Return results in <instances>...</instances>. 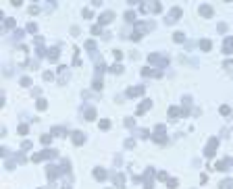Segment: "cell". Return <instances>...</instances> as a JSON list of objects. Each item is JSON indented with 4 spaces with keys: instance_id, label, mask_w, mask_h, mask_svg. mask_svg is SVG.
Here are the masks:
<instances>
[{
    "instance_id": "cell-1",
    "label": "cell",
    "mask_w": 233,
    "mask_h": 189,
    "mask_svg": "<svg viewBox=\"0 0 233 189\" xmlns=\"http://www.w3.org/2000/svg\"><path fill=\"white\" fill-rule=\"evenodd\" d=\"M56 150H42L38 152V154H31V162H42V160H52L56 158Z\"/></svg>"
},
{
    "instance_id": "cell-2",
    "label": "cell",
    "mask_w": 233,
    "mask_h": 189,
    "mask_svg": "<svg viewBox=\"0 0 233 189\" xmlns=\"http://www.w3.org/2000/svg\"><path fill=\"white\" fill-rule=\"evenodd\" d=\"M148 62H150V65H158V67H167L169 65V56L152 52V54H148Z\"/></svg>"
},
{
    "instance_id": "cell-3",
    "label": "cell",
    "mask_w": 233,
    "mask_h": 189,
    "mask_svg": "<svg viewBox=\"0 0 233 189\" xmlns=\"http://www.w3.org/2000/svg\"><path fill=\"white\" fill-rule=\"evenodd\" d=\"M217 148H219V139H217V137H210V139H208V143H206L204 156H206V158H212L214 154H217Z\"/></svg>"
},
{
    "instance_id": "cell-4",
    "label": "cell",
    "mask_w": 233,
    "mask_h": 189,
    "mask_svg": "<svg viewBox=\"0 0 233 189\" xmlns=\"http://www.w3.org/2000/svg\"><path fill=\"white\" fill-rule=\"evenodd\" d=\"M140 11L142 13H160V11H163V4H160V2H152V4L142 2L140 4Z\"/></svg>"
},
{
    "instance_id": "cell-5",
    "label": "cell",
    "mask_w": 233,
    "mask_h": 189,
    "mask_svg": "<svg viewBox=\"0 0 233 189\" xmlns=\"http://www.w3.org/2000/svg\"><path fill=\"white\" fill-rule=\"evenodd\" d=\"M144 189H154V168H146V173H144Z\"/></svg>"
},
{
    "instance_id": "cell-6",
    "label": "cell",
    "mask_w": 233,
    "mask_h": 189,
    "mask_svg": "<svg viewBox=\"0 0 233 189\" xmlns=\"http://www.w3.org/2000/svg\"><path fill=\"white\" fill-rule=\"evenodd\" d=\"M152 139L158 141V143H167V135H165V125H158L156 131L152 133Z\"/></svg>"
},
{
    "instance_id": "cell-7",
    "label": "cell",
    "mask_w": 233,
    "mask_h": 189,
    "mask_svg": "<svg viewBox=\"0 0 233 189\" xmlns=\"http://www.w3.org/2000/svg\"><path fill=\"white\" fill-rule=\"evenodd\" d=\"M181 15H183V13H181V8H179V6H173V8H171V13L167 15V19H165V21H167V23H175V21H179V17H181Z\"/></svg>"
},
{
    "instance_id": "cell-8",
    "label": "cell",
    "mask_w": 233,
    "mask_h": 189,
    "mask_svg": "<svg viewBox=\"0 0 233 189\" xmlns=\"http://www.w3.org/2000/svg\"><path fill=\"white\" fill-rule=\"evenodd\" d=\"M198 13H200V17H204V19H210V17L214 15V11H212V6H210V4H200Z\"/></svg>"
},
{
    "instance_id": "cell-9",
    "label": "cell",
    "mask_w": 233,
    "mask_h": 189,
    "mask_svg": "<svg viewBox=\"0 0 233 189\" xmlns=\"http://www.w3.org/2000/svg\"><path fill=\"white\" fill-rule=\"evenodd\" d=\"M112 19H114V13L106 11V13H102L100 17H98V25H108V23H110Z\"/></svg>"
},
{
    "instance_id": "cell-10",
    "label": "cell",
    "mask_w": 233,
    "mask_h": 189,
    "mask_svg": "<svg viewBox=\"0 0 233 189\" xmlns=\"http://www.w3.org/2000/svg\"><path fill=\"white\" fill-rule=\"evenodd\" d=\"M144 92H146L144 85H135V87H129V89H127V96H129V98H137V96H142Z\"/></svg>"
},
{
    "instance_id": "cell-11",
    "label": "cell",
    "mask_w": 233,
    "mask_h": 189,
    "mask_svg": "<svg viewBox=\"0 0 233 189\" xmlns=\"http://www.w3.org/2000/svg\"><path fill=\"white\" fill-rule=\"evenodd\" d=\"M142 75L144 77H163V71H154V69L146 67V69H142Z\"/></svg>"
},
{
    "instance_id": "cell-12",
    "label": "cell",
    "mask_w": 233,
    "mask_h": 189,
    "mask_svg": "<svg viewBox=\"0 0 233 189\" xmlns=\"http://www.w3.org/2000/svg\"><path fill=\"white\" fill-rule=\"evenodd\" d=\"M71 139H73L75 146H81V143L85 141V135H83L81 131H75V133H71Z\"/></svg>"
},
{
    "instance_id": "cell-13",
    "label": "cell",
    "mask_w": 233,
    "mask_h": 189,
    "mask_svg": "<svg viewBox=\"0 0 233 189\" xmlns=\"http://www.w3.org/2000/svg\"><path fill=\"white\" fill-rule=\"evenodd\" d=\"M46 56H48L50 62H56V60L60 58V52H58V48H50V50L46 52Z\"/></svg>"
},
{
    "instance_id": "cell-14",
    "label": "cell",
    "mask_w": 233,
    "mask_h": 189,
    "mask_svg": "<svg viewBox=\"0 0 233 189\" xmlns=\"http://www.w3.org/2000/svg\"><path fill=\"white\" fill-rule=\"evenodd\" d=\"M152 27H154L152 23H140V21H137V23H135V31H137V33H144V31H150Z\"/></svg>"
},
{
    "instance_id": "cell-15",
    "label": "cell",
    "mask_w": 233,
    "mask_h": 189,
    "mask_svg": "<svg viewBox=\"0 0 233 189\" xmlns=\"http://www.w3.org/2000/svg\"><path fill=\"white\" fill-rule=\"evenodd\" d=\"M60 173H62V168H58V166H48V170H46L48 179H56Z\"/></svg>"
},
{
    "instance_id": "cell-16",
    "label": "cell",
    "mask_w": 233,
    "mask_h": 189,
    "mask_svg": "<svg viewBox=\"0 0 233 189\" xmlns=\"http://www.w3.org/2000/svg\"><path fill=\"white\" fill-rule=\"evenodd\" d=\"M223 52L225 54H231L233 52V38L229 35V38H225V44H223Z\"/></svg>"
},
{
    "instance_id": "cell-17",
    "label": "cell",
    "mask_w": 233,
    "mask_h": 189,
    "mask_svg": "<svg viewBox=\"0 0 233 189\" xmlns=\"http://www.w3.org/2000/svg\"><path fill=\"white\" fill-rule=\"evenodd\" d=\"M169 116H171L173 121H177L179 116H183V114H181V108H177V106H171V108H169Z\"/></svg>"
},
{
    "instance_id": "cell-18",
    "label": "cell",
    "mask_w": 233,
    "mask_h": 189,
    "mask_svg": "<svg viewBox=\"0 0 233 189\" xmlns=\"http://www.w3.org/2000/svg\"><path fill=\"white\" fill-rule=\"evenodd\" d=\"M94 179L104 181V179H106V170H104V168H94Z\"/></svg>"
},
{
    "instance_id": "cell-19",
    "label": "cell",
    "mask_w": 233,
    "mask_h": 189,
    "mask_svg": "<svg viewBox=\"0 0 233 189\" xmlns=\"http://www.w3.org/2000/svg\"><path fill=\"white\" fill-rule=\"evenodd\" d=\"M112 181H114V187H123V181H125V177L121 173H114L112 175Z\"/></svg>"
},
{
    "instance_id": "cell-20",
    "label": "cell",
    "mask_w": 233,
    "mask_h": 189,
    "mask_svg": "<svg viewBox=\"0 0 233 189\" xmlns=\"http://www.w3.org/2000/svg\"><path fill=\"white\" fill-rule=\"evenodd\" d=\"M150 106H152V102H150V100H144V102H142V104L137 106V114H144Z\"/></svg>"
},
{
    "instance_id": "cell-21",
    "label": "cell",
    "mask_w": 233,
    "mask_h": 189,
    "mask_svg": "<svg viewBox=\"0 0 233 189\" xmlns=\"http://www.w3.org/2000/svg\"><path fill=\"white\" fill-rule=\"evenodd\" d=\"M229 162H231L229 158H227V160H221V162H217V164H214L212 170H227V164H229Z\"/></svg>"
},
{
    "instance_id": "cell-22",
    "label": "cell",
    "mask_w": 233,
    "mask_h": 189,
    "mask_svg": "<svg viewBox=\"0 0 233 189\" xmlns=\"http://www.w3.org/2000/svg\"><path fill=\"white\" fill-rule=\"evenodd\" d=\"M35 106H38V110H46V108H48V100L38 98V100H35Z\"/></svg>"
},
{
    "instance_id": "cell-23",
    "label": "cell",
    "mask_w": 233,
    "mask_h": 189,
    "mask_svg": "<svg viewBox=\"0 0 233 189\" xmlns=\"http://www.w3.org/2000/svg\"><path fill=\"white\" fill-rule=\"evenodd\" d=\"M125 19L131 21V23H137V15H135V11H127V13H125Z\"/></svg>"
},
{
    "instance_id": "cell-24",
    "label": "cell",
    "mask_w": 233,
    "mask_h": 189,
    "mask_svg": "<svg viewBox=\"0 0 233 189\" xmlns=\"http://www.w3.org/2000/svg\"><path fill=\"white\" fill-rule=\"evenodd\" d=\"M200 48H202L204 52H208V50L212 48V42H210V40H200Z\"/></svg>"
},
{
    "instance_id": "cell-25",
    "label": "cell",
    "mask_w": 233,
    "mask_h": 189,
    "mask_svg": "<svg viewBox=\"0 0 233 189\" xmlns=\"http://www.w3.org/2000/svg\"><path fill=\"white\" fill-rule=\"evenodd\" d=\"M58 75H60V83H65V79L69 77V73H67V67H58Z\"/></svg>"
},
{
    "instance_id": "cell-26",
    "label": "cell",
    "mask_w": 233,
    "mask_h": 189,
    "mask_svg": "<svg viewBox=\"0 0 233 189\" xmlns=\"http://www.w3.org/2000/svg\"><path fill=\"white\" fill-rule=\"evenodd\" d=\"M173 40H175L177 44H181V42H185V35H183V31H175V33H173Z\"/></svg>"
},
{
    "instance_id": "cell-27",
    "label": "cell",
    "mask_w": 233,
    "mask_h": 189,
    "mask_svg": "<svg viewBox=\"0 0 233 189\" xmlns=\"http://www.w3.org/2000/svg\"><path fill=\"white\" fill-rule=\"evenodd\" d=\"M96 119V110H94V108H87V110H85V121H94Z\"/></svg>"
},
{
    "instance_id": "cell-28",
    "label": "cell",
    "mask_w": 233,
    "mask_h": 189,
    "mask_svg": "<svg viewBox=\"0 0 233 189\" xmlns=\"http://www.w3.org/2000/svg\"><path fill=\"white\" fill-rule=\"evenodd\" d=\"M110 73H123V65H119V62H114V65L108 69Z\"/></svg>"
},
{
    "instance_id": "cell-29",
    "label": "cell",
    "mask_w": 233,
    "mask_h": 189,
    "mask_svg": "<svg viewBox=\"0 0 233 189\" xmlns=\"http://www.w3.org/2000/svg\"><path fill=\"white\" fill-rule=\"evenodd\" d=\"M221 189H233V181L231 179H225V181L221 183Z\"/></svg>"
},
{
    "instance_id": "cell-30",
    "label": "cell",
    "mask_w": 233,
    "mask_h": 189,
    "mask_svg": "<svg viewBox=\"0 0 233 189\" xmlns=\"http://www.w3.org/2000/svg\"><path fill=\"white\" fill-rule=\"evenodd\" d=\"M92 87L96 89V92H100V89H102V79H98V77H96V79H94V83H92Z\"/></svg>"
},
{
    "instance_id": "cell-31",
    "label": "cell",
    "mask_w": 233,
    "mask_h": 189,
    "mask_svg": "<svg viewBox=\"0 0 233 189\" xmlns=\"http://www.w3.org/2000/svg\"><path fill=\"white\" fill-rule=\"evenodd\" d=\"M4 27H6V29H13V27H15V19L6 17V19H4Z\"/></svg>"
},
{
    "instance_id": "cell-32",
    "label": "cell",
    "mask_w": 233,
    "mask_h": 189,
    "mask_svg": "<svg viewBox=\"0 0 233 189\" xmlns=\"http://www.w3.org/2000/svg\"><path fill=\"white\" fill-rule=\"evenodd\" d=\"M219 112H221L223 116H229V114H231V108H229L227 104H223V106H221V110H219Z\"/></svg>"
},
{
    "instance_id": "cell-33",
    "label": "cell",
    "mask_w": 233,
    "mask_h": 189,
    "mask_svg": "<svg viewBox=\"0 0 233 189\" xmlns=\"http://www.w3.org/2000/svg\"><path fill=\"white\" fill-rule=\"evenodd\" d=\"M100 129H102V131L110 129V121H108V119H102V121H100Z\"/></svg>"
},
{
    "instance_id": "cell-34",
    "label": "cell",
    "mask_w": 233,
    "mask_h": 189,
    "mask_svg": "<svg viewBox=\"0 0 233 189\" xmlns=\"http://www.w3.org/2000/svg\"><path fill=\"white\" fill-rule=\"evenodd\" d=\"M177 185H179L177 179H169V181H167V187H169V189H175Z\"/></svg>"
},
{
    "instance_id": "cell-35",
    "label": "cell",
    "mask_w": 233,
    "mask_h": 189,
    "mask_svg": "<svg viewBox=\"0 0 233 189\" xmlns=\"http://www.w3.org/2000/svg\"><path fill=\"white\" fill-rule=\"evenodd\" d=\"M40 141L44 143V146H48V143L52 141V135H42V137H40Z\"/></svg>"
},
{
    "instance_id": "cell-36",
    "label": "cell",
    "mask_w": 233,
    "mask_h": 189,
    "mask_svg": "<svg viewBox=\"0 0 233 189\" xmlns=\"http://www.w3.org/2000/svg\"><path fill=\"white\" fill-rule=\"evenodd\" d=\"M92 33L94 35H102V25H94L92 27Z\"/></svg>"
},
{
    "instance_id": "cell-37",
    "label": "cell",
    "mask_w": 233,
    "mask_h": 189,
    "mask_svg": "<svg viewBox=\"0 0 233 189\" xmlns=\"http://www.w3.org/2000/svg\"><path fill=\"white\" fill-rule=\"evenodd\" d=\"M112 56H114V60H116V62H119V60L123 58V52H121V50H112Z\"/></svg>"
},
{
    "instance_id": "cell-38",
    "label": "cell",
    "mask_w": 233,
    "mask_h": 189,
    "mask_svg": "<svg viewBox=\"0 0 233 189\" xmlns=\"http://www.w3.org/2000/svg\"><path fill=\"white\" fill-rule=\"evenodd\" d=\"M85 48H87V50H96V42H94V40H87V42H85Z\"/></svg>"
},
{
    "instance_id": "cell-39",
    "label": "cell",
    "mask_w": 233,
    "mask_h": 189,
    "mask_svg": "<svg viewBox=\"0 0 233 189\" xmlns=\"http://www.w3.org/2000/svg\"><path fill=\"white\" fill-rule=\"evenodd\" d=\"M21 85H23V87H29V85H31V79H29V77H21Z\"/></svg>"
},
{
    "instance_id": "cell-40",
    "label": "cell",
    "mask_w": 233,
    "mask_h": 189,
    "mask_svg": "<svg viewBox=\"0 0 233 189\" xmlns=\"http://www.w3.org/2000/svg\"><path fill=\"white\" fill-rule=\"evenodd\" d=\"M27 131H29L27 125H19V135H27Z\"/></svg>"
},
{
    "instance_id": "cell-41",
    "label": "cell",
    "mask_w": 233,
    "mask_h": 189,
    "mask_svg": "<svg viewBox=\"0 0 233 189\" xmlns=\"http://www.w3.org/2000/svg\"><path fill=\"white\" fill-rule=\"evenodd\" d=\"M158 179H160V181H165V183H167V181H169V175L165 173V170H160V173H158Z\"/></svg>"
},
{
    "instance_id": "cell-42",
    "label": "cell",
    "mask_w": 233,
    "mask_h": 189,
    "mask_svg": "<svg viewBox=\"0 0 233 189\" xmlns=\"http://www.w3.org/2000/svg\"><path fill=\"white\" fill-rule=\"evenodd\" d=\"M129 38H131L133 42H137V40H142V33H137V31H133V33L129 35Z\"/></svg>"
},
{
    "instance_id": "cell-43",
    "label": "cell",
    "mask_w": 233,
    "mask_h": 189,
    "mask_svg": "<svg viewBox=\"0 0 233 189\" xmlns=\"http://www.w3.org/2000/svg\"><path fill=\"white\" fill-rule=\"evenodd\" d=\"M27 31L35 33V31H38V25H35V23H29V25H27Z\"/></svg>"
},
{
    "instance_id": "cell-44",
    "label": "cell",
    "mask_w": 233,
    "mask_h": 189,
    "mask_svg": "<svg viewBox=\"0 0 233 189\" xmlns=\"http://www.w3.org/2000/svg\"><path fill=\"white\" fill-rule=\"evenodd\" d=\"M44 79H46V81H52V79H54V75H52L50 71H46V73H44Z\"/></svg>"
},
{
    "instance_id": "cell-45",
    "label": "cell",
    "mask_w": 233,
    "mask_h": 189,
    "mask_svg": "<svg viewBox=\"0 0 233 189\" xmlns=\"http://www.w3.org/2000/svg\"><path fill=\"white\" fill-rule=\"evenodd\" d=\"M21 148H23V150H29V148H31V141H23Z\"/></svg>"
},
{
    "instance_id": "cell-46",
    "label": "cell",
    "mask_w": 233,
    "mask_h": 189,
    "mask_svg": "<svg viewBox=\"0 0 233 189\" xmlns=\"http://www.w3.org/2000/svg\"><path fill=\"white\" fill-rule=\"evenodd\" d=\"M125 146H127V148H133V146H135V141H133V139H127V141H125Z\"/></svg>"
},
{
    "instance_id": "cell-47",
    "label": "cell",
    "mask_w": 233,
    "mask_h": 189,
    "mask_svg": "<svg viewBox=\"0 0 233 189\" xmlns=\"http://www.w3.org/2000/svg\"><path fill=\"white\" fill-rule=\"evenodd\" d=\"M83 17H87V19H89V17H92V11H89V8H83Z\"/></svg>"
},
{
    "instance_id": "cell-48",
    "label": "cell",
    "mask_w": 233,
    "mask_h": 189,
    "mask_svg": "<svg viewBox=\"0 0 233 189\" xmlns=\"http://www.w3.org/2000/svg\"><path fill=\"white\" fill-rule=\"evenodd\" d=\"M225 69H233V62H231V60H227V62H225Z\"/></svg>"
},
{
    "instance_id": "cell-49",
    "label": "cell",
    "mask_w": 233,
    "mask_h": 189,
    "mask_svg": "<svg viewBox=\"0 0 233 189\" xmlns=\"http://www.w3.org/2000/svg\"><path fill=\"white\" fill-rule=\"evenodd\" d=\"M62 189H71V187H69V185H67V187H62Z\"/></svg>"
}]
</instances>
